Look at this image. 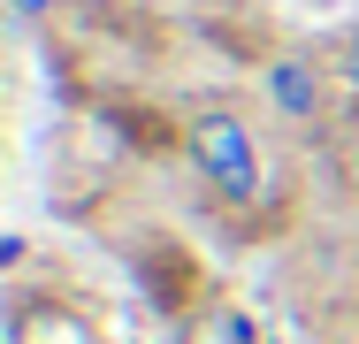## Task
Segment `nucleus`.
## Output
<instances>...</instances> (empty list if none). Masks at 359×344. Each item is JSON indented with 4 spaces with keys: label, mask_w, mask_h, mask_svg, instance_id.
I'll return each mask as SVG.
<instances>
[{
    "label": "nucleus",
    "mask_w": 359,
    "mask_h": 344,
    "mask_svg": "<svg viewBox=\"0 0 359 344\" xmlns=\"http://www.w3.org/2000/svg\"><path fill=\"white\" fill-rule=\"evenodd\" d=\"M0 8H8V15H15V23H46V15H54V8H62V0H0Z\"/></svg>",
    "instance_id": "nucleus-6"
},
{
    "label": "nucleus",
    "mask_w": 359,
    "mask_h": 344,
    "mask_svg": "<svg viewBox=\"0 0 359 344\" xmlns=\"http://www.w3.org/2000/svg\"><path fill=\"white\" fill-rule=\"evenodd\" d=\"M184 344H260V322H252L245 306L215 298V306H199V314L184 322Z\"/></svg>",
    "instance_id": "nucleus-4"
},
{
    "label": "nucleus",
    "mask_w": 359,
    "mask_h": 344,
    "mask_svg": "<svg viewBox=\"0 0 359 344\" xmlns=\"http://www.w3.org/2000/svg\"><path fill=\"white\" fill-rule=\"evenodd\" d=\"M8 344H107V337L62 291H15L8 298Z\"/></svg>",
    "instance_id": "nucleus-2"
},
{
    "label": "nucleus",
    "mask_w": 359,
    "mask_h": 344,
    "mask_svg": "<svg viewBox=\"0 0 359 344\" xmlns=\"http://www.w3.org/2000/svg\"><path fill=\"white\" fill-rule=\"evenodd\" d=\"M306 344H329V337H306Z\"/></svg>",
    "instance_id": "nucleus-7"
},
{
    "label": "nucleus",
    "mask_w": 359,
    "mask_h": 344,
    "mask_svg": "<svg viewBox=\"0 0 359 344\" xmlns=\"http://www.w3.org/2000/svg\"><path fill=\"white\" fill-rule=\"evenodd\" d=\"M260 84H268V107L283 123H313L321 115V92H329V69L313 62V54H276V62L260 69Z\"/></svg>",
    "instance_id": "nucleus-3"
},
{
    "label": "nucleus",
    "mask_w": 359,
    "mask_h": 344,
    "mask_svg": "<svg viewBox=\"0 0 359 344\" xmlns=\"http://www.w3.org/2000/svg\"><path fill=\"white\" fill-rule=\"evenodd\" d=\"M329 69H337V77H344V84L359 92V23L344 31V46H337V62H329Z\"/></svg>",
    "instance_id": "nucleus-5"
},
{
    "label": "nucleus",
    "mask_w": 359,
    "mask_h": 344,
    "mask_svg": "<svg viewBox=\"0 0 359 344\" xmlns=\"http://www.w3.org/2000/svg\"><path fill=\"white\" fill-rule=\"evenodd\" d=\"M184 153H191L199 184L222 206H260L268 199V145H260L252 115L237 100H199L184 115Z\"/></svg>",
    "instance_id": "nucleus-1"
}]
</instances>
